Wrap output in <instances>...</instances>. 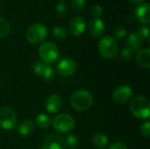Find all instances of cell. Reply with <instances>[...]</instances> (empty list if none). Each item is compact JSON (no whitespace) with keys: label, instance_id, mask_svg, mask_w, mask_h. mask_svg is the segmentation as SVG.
I'll list each match as a JSON object with an SVG mask.
<instances>
[{"label":"cell","instance_id":"6da1fadb","mask_svg":"<svg viewBox=\"0 0 150 149\" xmlns=\"http://www.w3.org/2000/svg\"><path fill=\"white\" fill-rule=\"evenodd\" d=\"M93 103V97L91 93L86 90H78L73 92L70 97L71 106L79 112L88 110Z\"/></svg>","mask_w":150,"mask_h":149},{"label":"cell","instance_id":"7a4b0ae2","mask_svg":"<svg viewBox=\"0 0 150 149\" xmlns=\"http://www.w3.org/2000/svg\"><path fill=\"white\" fill-rule=\"evenodd\" d=\"M98 51L105 59H113L119 52V46L116 40L111 35H105L98 41Z\"/></svg>","mask_w":150,"mask_h":149},{"label":"cell","instance_id":"3957f363","mask_svg":"<svg viewBox=\"0 0 150 149\" xmlns=\"http://www.w3.org/2000/svg\"><path fill=\"white\" fill-rule=\"evenodd\" d=\"M132 114L139 119H147L150 115V103L144 97H134L130 104Z\"/></svg>","mask_w":150,"mask_h":149},{"label":"cell","instance_id":"277c9868","mask_svg":"<svg viewBox=\"0 0 150 149\" xmlns=\"http://www.w3.org/2000/svg\"><path fill=\"white\" fill-rule=\"evenodd\" d=\"M48 31L45 25L41 23H35L31 25L25 32L26 40L32 44H39L44 42L47 38Z\"/></svg>","mask_w":150,"mask_h":149},{"label":"cell","instance_id":"5b68a950","mask_svg":"<svg viewBox=\"0 0 150 149\" xmlns=\"http://www.w3.org/2000/svg\"><path fill=\"white\" fill-rule=\"evenodd\" d=\"M39 55L41 59V61L47 64L55 62L60 55V51L58 47L50 41L43 42L39 47Z\"/></svg>","mask_w":150,"mask_h":149},{"label":"cell","instance_id":"8992f818","mask_svg":"<svg viewBox=\"0 0 150 149\" xmlns=\"http://www.w3.org/2000/svg\"><path fill=\"white\" fill-rule=\"evenodd\" d=\"M51 123L53 127L60 133H69L73 131L76 126V122L73 117L66 113L56 115Z\"/></svg>","mask_w":150,"mask_h":149},{"label":"cell","instance_id":"52a82bcc","mask_svg":"<svg viewBox=\"0 0 150 149\" xmlns=\"http://www.w3.org/2000/svg\"><path fill=\"white\" fill-rule=\"evenodd\" d=\"M17 126V115L10 107L0 109V127L6 131H12Z\"/></svg>","mask_w":150,"mask_h":149},{"label":"cell","instance_id":"ba28073f","mask_svg":"<svg viewBox=\"0 0 150 149\" xmlns=\"http://www.w3.org/2000/svg\"><path fill=\"white\" fill-rule=\"evenodd\" d=\"M77 65L76 62L70 58H63L57 63V73L62 77L70 76L76 71Z\"/></svg>","mask_w":150,"mask_h":149},{"label":"cell","instance_id":"9c48e42d","mask_svg":"<svg viewBox=\"0 0 150 149\" xmlns=\"http://www.w3.org/2000/svg\"><path fill=\"white\" fill-rule=\"evenodd\" d=\"M33 72L45 81H51L54 78L55 72L54 68L46 62L37 61L33 65Z\"/></svg>","mask_w":150,"mask_h":149},{"label":"cell","instance_id":"30bf717a","mask_svg":"<svg viewBox=\"0 0 150 149\" xmlns=\"http://www.w3.org/2000/svg\"><path fill=\"white\" fill-rule=\"evenodd\" d=\"M66 144L64 138L56 133H49L44 140L43 149H65Z\"/></svg>","mask_w":150,"mask_h":149},{"label":"cell","instance_id":"8fae6325","mask_svg":"<svg viewBox=\"0 0 150 149\" xmlns=\"http://www.w3.org/2000/svg\"><path fill=\"white\" fill-rule=\"evenodd\" d=\"M133 96V90L130 86L124 84L117 87L112 93V99L116 104H125Z\"/></svg>","mask_w":150,"mask_h":149},{"label":"cell","instance_id":"7c38bea8","mask_svg":"<svg viewBox=\"0 0 150 149\" xmlns=\"http://www.w3.org/2000/svg\"><path fill=\"white\" fill-rule=\"evenodd\" d=\"M85 29H86L85 20L80 16H76V17L73 18L69 22L68 30H69V33L73 36L82 35L84 32Z\"/></svg>","mask_w":150,"mask_h":149},{"label":"cell","instance_id":"4fadbf2b","mask_svg":"<svg viewBox=\"0 0 150 149\" xmlns=\"http://www.w3.org/2000/svg\"><path fill=\"white\" fill-rule=\"evenodd\" d=\"M87 28L91 37L98 38L103 35L105 29V25L104 21L100 18H93L89 21Z\"/></svg>","mask_w":150,"mask_h":149},{"label":"cell","instance_id":"5bb4252c","mask_svg":"<svg viewBox=\"0 0 150 149\" xmlns=\"http://www.w3.org/2000/svg\"><path fill=\"white\" fill-rule=\"evenodd\" d=\"M134 14L138 21L143 25H149L150 22V5L149 3H142L134 9Z\"/></svg>","mask_w":150,"mask_h":149},{"label":"cell","instance_id":"9a60e30c","mask_svg":"<svg viewBox=\"0 0 150 149\" xmlns=\"http://www.w3.org/2000/svg\"><path fill=\"white\" fill-rule=\"evenodd\" d=\"M62 106V100L60 96L56 94L50 95L45 102V107L47 112L56 113L58 112Z\"/></svg>","mask_w":150,"mask_h":149},{"label":"cell","instance_id":"2e32d148","mask_svg":"<svg viewBox=\"0 0 150 149\" xmlns=\"http://www.w3.org/2000/svg\"><path fill=\"white\" fill-rule=\"evenodd\" d=\"M136 62L140 67L149 68H150V49L143 48L139 50L136 54Z\"/></svg>","mask_w":150,"mask_h":149},{"label":"cell","instance_id":"e0dca14e","mask_svg":"<svg viewBox=\"0 0 150 149\" xmlns=\"http://www.w3.org/2000/svg\"><path fill=\"white\" fill-rule=\"evenodd\" d=\"M127 47L132 49L134 52L141 49L142 46V40L137 35L136 32L130 33L127 38Z\"/></svg>","mask_w":150,"mask_h":149},{"label":"cell","instance_id":"ac0fdd59","mask_svg":"<svg viewBox=\"0 0 150 149\" xmlns=\"http://www.w3.org/2000/svg\"><path fill=\"white\" fill-rule=\"evenodd\" d=\"M34 130V124L30 119L22 121L18 126V133L20 136H28Z\"/></svg>","mask_w":150,"mask_h":149},{"label":"cell","instance_id":"d6986e66","mask_svg":"<svg viewBox=\"0 0 150 149\" xmlns=\"http://www.w3.org/2000/svg\"><path fill=\"white\" fill-rule=\"evenodd\" d=\"M109 143L108 137L101 133H96L92 138V144L97 149H105Z\"/></svg>","mask_w":150,"mask_h":149},{"label":"cell","instance_id":"ffe728a7","mask_svg":"<svg viewBox=\"0 0 150 149\" xmlns=\"http://www.w3.org/2000/svg\"><path fill=\"white\" fill-rule=\"evenodd\" d=\"M51 122H52V120H51L50 117L45 113H40L35 118L36 125L38 126V127L42 128V129L47 128L51 125Z\"/></svg>","mask_w":150,"mask_h":149},{"label":"cell","instance_id":"44dd1931","mask_svg":"<svg viewBox=\"0 0 150 149\" xmlns=\"http://www.w3.org/2000/svg\"><path fill=\"white\" fill-rule=\"evenodd\" d=\"M51 34H52V37L55 40H63L68 35V30L66 29V27L62 25H56L52 30Z\"/></svg>","mask_w":150,"mask_h":149},{"label":"cell","instance_id":"7402d4cb","mask_svg":"<svg viewBox=\"0 0 150 149\" xmlns=\"http://www.w3.org/2000/svg\"><path fill=\"white\" fill-rule=\"evenodd\" d=\"M11 32V25L10 23L0 17V38H4L8 36Z\"/></svg>","mask_w":150,"mask_h":149},{"label":"cell","instance_id":"603a6c76","mask_svg":"<svg viewBox=\"0 0 150 149\" xmlns=\"http://www.w3.org/2000/svg\"><path fill=\"white\" fill-rule=\"evenodd\" d=\"M64 141H65L66 147H69L70 149L75 148L78 145V138L76 134H73V133L68 134L64 138Z\"/></svg>","mask_w":150,"mask_h":149},{"label":"cell","instance_id":"cb8c5ba5","mask_svg":"<svg viewBox=\"0 0 150 149\" xmlns=\"http://www.w3.org/2000/svg\"><path fill=\"white\" fill-rule=\"evenodd\" d=\"M137 35L143 40H149V27L148 25H142L138 27L137 30Z\"/></svg>","mask_w":150,"mask_h":149},{"label":"cell","instance_id":"d4e9b609","mask_svg":"<svg viewBox=\"0 0 150 149\" xmlns=\"http://www.w3.org/2000/svg\"><path fill=\"white\" fill-rule=\"evenodd\" d=\"M85 5V0H70L71 9L75 12H81Z\"/></svg>","mask_w":150,"mask_h":149},{"label":"cell","instance_id":"484cf974","mask_svg":"<svg viewBox=\"0 0 150 149\" xmlns=\"http://www.w3.org/2000/svg\"><path fill=\"white\" fill-rule=\"evenodd\" d=\"M127 29L123 25H119L113 30V38L115 39H123L127 36Z\"/></svg>","mask_w":150,"mask_h":149},{"label":"cell","instance_id":"4316f807","mask_svg":"<svg viewBox=\"0 0 150 149\" xmlns=\"http://www.w3.org/2000/svg\"><path fill=\"white\" fill-rule=\"evenodd\" d=\"M134 52L132 49H130V48H128V47H125V48H123V49L120 51V58H121L122 60H124V61H129V60H131L132 57L134 56Z\"/></svg>","mask_w":150,"mask_h":149},{"label":"cell","instance_id":"83f0119b","mask_svg":"<svg viewBox=\"0 0 150 149\" xmlns=\"http://www.w3.org/2000/svg\"><path fill=\"white\" fill-rule=\"evenodd\" d=\"M55 11H56V14L58 16H61V17L66 16L67 13H68V6H67V4H64V3L57 4L56 6H55Z\"/></svg>","mask_w":150,"mask_h":149},{"label":"cell","instance_id":"f1b7e54d","mask_svg":"<svg viewBox=\"0 0 150 149\" xmlns=\"http://www.w3.org/2000/svg\"><path fill=\"white\" fill-rule=\"evenodd\" d=\"M141 133L142 134L146 137V138H149L150 137V122L149 121H146L144 122L142 126H141Z\"/></svg>","mask_w":150,"mask_h":149},{"label":"cell","instance_id":"f546056e","mask_svg":"<svg viewBox=\"0 0 150 149\" xmlns=\"http://www.w3.org/2000/svg\"><path fill=\"white\" fill-rule=\"evenodd\" d=\"M91 12L94 18H99L103 14V8L99 4H94L91 9Z\"/></svg>","mask_w":150,"mask_h":149},{"label":"cell","instance_id":"4dcf8cb0","mask_svg":"<svg viewBox=\"0 0 150 149\" xmlns=\"http://www.w3.org/2000/svg\"><path fill=\"white\" fill-rule=\"evenodd\" d=\"M109 149H127V147L124 143L120 142V141H117V142L112 143L110 146Z\"/></svg>","mask_w":150,"mask_h":149},{"label":"cell","instance_id":"1f68e13d","mask_svg":"<svg viewBox=\"0 0 150 149\" xmlns=\"http://www.w3.org/2000/svg\"><path fill=\"white\" fill-rule=\"evenodd\" d=\"M128 1H130V2H132L133 4H140L144 2V0H128Z\"/></svg>","mask_w":150,"mask_h":149},{"label":"cell","instance_id":"d6a6232c","mask_svg":"<svg viewBox=\"0 0 150 149\" xmlns=\"http://www.w3.org/2000/svg\"><path fill=\"white\" fill-rule=\"evenodd\" d=\"M1 8H2V7H1V4H0V11H1Z\"/></svg>","mask_w":150,"mask_h":149},{"label":"cell","instance_id":"836d02e7","mask_svg":"<svg viewBox=\"0 0 150 149\" xmlns=\"http://www.w3.org/2000/svg\"><path fill=\"white\" fill-rule=\"evenodd\" d=\"M24 149H30V148H24Z\"/></svg>","mask_w":150,"mask_h":149},{"label":"cell","instance_id":"e575fe53","mask_svg":"<svg viewBox=\"0 0 150 149\" xmlns=\"http://www.w3.org/2000/svg\"><path fill=\"white\" fill-rule=\"evenodd\" d=\"M73 149H75V148H73Z\"/></svg>","mask_w":150,"mask_h":149}]
</instances>
